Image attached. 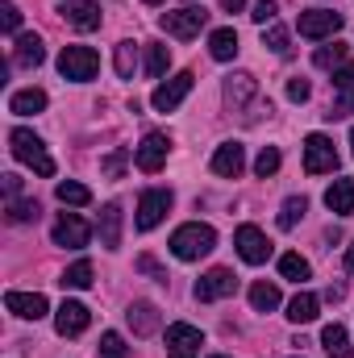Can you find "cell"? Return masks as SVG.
<instances>
[{
  "label": "cell",
  "instance_id": "obj_1",
  "mask_svg": "<svg viewBox=\"0 0 354 358\" xmlns=\"http://www.w3.org/2000/svg\"><path fill=\"white\" fill-rule=\"evenodd\" d=\"M213 246H217V229L200 225V221H187V225H179L176 234H171V255H176L179 263H196Z\"/></svg>",
  "mask_w": 354,
  "mask_h": 358
},
{
  "label": "cell",
  "instance_id": "obj_2",
  "mask_svg": "<svg viewBox=\"0 0 354 358\" xmlns=\"http://www.w3.org/2000/svg\"><path fill=\"white\" fill-rule=\"evenodd\" d=\"M8 146H13V159L17 163H25V167H34V176H42V179H50L55 176V159L46 155V142L34 134V129H13L8 134Z\"/></svg>",
  "mask_w": 354,
  "mask_h": 358
},
{
  "label": "cell",
  "instance_id": "obj_3",
  "mask_svg": "<svg viewBox=\"0 0 354 358\" xmlns=\"http://www.w3.org/2000/svg\"><path fill=\"white\" fill-rule=\"evenodd\" d=\"M225 104L234 108V113H242L246 121H259V80L250 76V71H238V76H229L225 80Z\"/></svg>",
  "mask_w": 354,
  "mask_h": 358
},
{
  "label": "cell",
  "instance_id": "obj_4",
  "mask_svg": "<svg viewBox=\"0 0 354 358\" xmlns=\"http://www.w3.org/2000/svg\"><path fill=\"white\" fill-rule=\"evenodd\" d=\"M59 71H63V80L88 84V80H96V71H100V55H96L92 46H63Z\"/></svg>",
  "mask_w": 354,
  "mask_h": 358
},
{
  "label": "cell",
  "instance_id": "obj_5",
  "mask_svg": "<svg viewBox=\"0 0 354 358\" xmlns=\"http://www.w3.org/2000/svg\"><path fill=\"white\" fill-rule=\"evenodd\" d=\"M342 25H346V17H342L338 8H309V13H300V21H296L300 38H313V42L334 38Z\"/></svg>",
  "mask_w": 354,
  "mask_h": 358
},
{
  "label": "cell",
  "instance_id": "obj_6",
  "mask_svg": "<svg viewBox=\"0 0 354 358\" xmlns=\"http://www.w3.org/2000/svg\"><path fill=\"white\" fill-rule=\"evenodd\" d=\"M304 171L309 176H325V171H338V150L325 134H309L304 138Z\"/></svg>",
  "mask_w": 354,
  "mask_h": 358
},
{
  "label": "cell",
  "instance_id": "obj_7",
  "mask_svg": "<svg viewBox=\"0 0 354 358\" xmlns=\"http://www.w3.org/2000/svg\"><path fill=\"white\" fill-rule=\"evenodd\" d=\"M204 21H208V13L204 8H196V4H183V8H176V13H163L159 17V25L171 34V38H196L200 29H204Z\"/></svg>",
  "mask_w": 354,
  "mask_h": 358
},
{
  "label": "cell",
  "instance_id": "obj_8",
  "mask_svg": "<svg viewBox=\"0 0 354 358\" xmlns=\"http://www.w3.org/2000/svg\"><path fill=\"white\" fill-rule=\"evenodd\" d=\"M234 292H238V275L229 267H213L208 275H200V283H196V300H200V304L225 300V296H234Z\"/></svg>",
  "mask_w": 354,
  "mask_h": 358
},
{
  "label": "cell",
  "instance_id": "obj_9",
  "mask_svg": "<svg viewBox=\"0 0 354 358\" xmlns=\"http://www.w3.org/2000/svg\"><path fill=\"white\" fill-rule=\"evenodd\" d=\"M171 213V192L167 187H150V192H142V200H138V229L146 234V229H155L163 217Z\"/></svg>",
  "mask_w": 354,
  "mask_h": 358
},
{
  "label": "cell",
  "instance_id": "obj_10",
  "mask_svg": "<svg viewBox=\"0 0 354 358\" xmlns=\"http://www.w3.org/2000/svg\"><path fill=\"white\" fill-rule=\"evenodd\" d=\"M50 238H55V246L84 250V246H88V238H92V229H88V221H84V217H76V213H59V221H55Z\"/></svg>",
  "mask_w": 354,
  "mask_h": 358
},
{
  "label": "cell",
  "instance_id": "obj_11",
  "mask_svg": "<svg viewBox=\"0 0 354 358\" xmlns=\"http://www.w3.org/2000/svg\"><path fill=\"white\" fill-rule=\"evenodd\" d=\"M200 346H204V334L187 321H176L167 325V355L171 358H200Z\"/></svg>",
  "mask_w": 354,
  "mask_h": 358
},
{
  "label": "cell",
  "instance_id": "obj_12",
  "mask_svg": "<svg viewBox=\"0 0 354 358\" xmlns=\"http://www.w3.org/2000/svg\"><path fill=\"white\" fill-rule=\"evenodd\" d=\"M192 84H196V76H192V71H179V76L163 80L159 88L150 92V104H155L159 113H171V108H179V104H183V96L192 92Z\"/></svg>",
  "mask_w": 354,
  "mask_h": 358
},
{
  "label": "cell",
  "instance_id": "obj_13",
  "mask_svg": "<svg viewBox=\"0 0 354 358\" xmlns=\"http://www.w3.org/2000/svg\"><path fill=\"white\" fill-rule=\"evenodd\" d=\"M167 150H171V138H167V134H146V138H142V146L134 150V163H138V171H146V176L163 171V163H167Z\"/></svg>",
  "mask_w": 354,
  "mask_h": 358
},
{
  "label": "cell",
  "instance_id": "obj_14",
  "mask_svg": "<svg viewBox=\"0 0 354 358\" xmlns=\"http://www.w3.org/2000/svg\"><path fill=\"white\" fill-rule=\"evenodd\" d=\"M234 246H238V255L250 263V267H259L271 259V242H267V234L259 225H238V234H234Z\"/></svg>",
  "mask_w": 354,
  "mask_h": 358
},
{
  "label": "cell",
  "instance_id": "obj_15",
  "mask_svg": "<svg viewBox=\"0 0 354 358\" xmlns=\"http://www.w3.org/2000/svg\"><path fill=\"white\" fill-rule=\"evenodd\" d=\"M88 325H92V313L80 304V300H63V304H59V313H55V329H59V338H80Z\"/></svg>",
  "mask_w": 354,
  "mask_h": 358
},
{
  "label": "cell",
  "instance_id": "obj_16",
  "mask_svg": "<svg viewBox=\"0 0 354 358\" xmlns=\"http://www.w3.org/2000/svg\"><path fill=\"white\" fill-rule=\"evenodd\" d=\"M242 167H246V146H242V142H221L217 155H213V176L238 179Z\"/></svg>",
  "mask_w": 354,
  "mask_h": 358
},
{
  "label": "cell",
  "instance_id": "obj_17",
  "mask_svg": "<svg viewBox=\"0 0 354 358\" xmlns=\"http://www.w3.org/2000/svg\"><path fill=\"white\" fill-rule=\"evenodd\" d=\"M4 308L21 321H38V317H46V296L42 292H8Z\"/></svg>",
  "mask_w": 354,
  "mask_h": 358
},
{
  "label": "cell",
  "instance_id": "obj_18",
  "mask_svg": "<svg viewBox=\"0 0 354 358\" xmlns=\"http://www.w3.org/2000/svg\"><path fill=\"white\" fill-rule=\"evenodd\" d=\"M63 17H67L80 34L100 29V4H96V0H67V4H63Z\"/></svg>",
  "mask_w": 354,
  "mask_h": 358
},
{
  "label": "cell",
  "instance_id": "obj_19",
  "mask_svg": "<svg viewBox=\"0 0 354 358\" xmlns=\"http://www.w3.org/2000/svg\"><path fill=\"white\" fill-rule=\"evenodd\" d=\"M125 321H129V329L138 334V338H150L159 325H163V317H159V308L155 304H146V300H138V304H129V313H125Z\"/></svg>",
  "mask_w": 354,
  "mask_h": 358
},
{
  "label": "cell",
  "instance_id": "obj_20",
  "mask_svg": "<svg viewBox=\"0 0 354 358\" xmlns=\"http://www.w3.org/2000/svg\"><path fill=\"white\" fill-rule=\"evenodd\" d=\"M42 59H46L42 38H38V34H21L17 46H13V63H17V67H38Z\"/></svg>",
  "mask_w": 354,
  "mask_h": 358
},
{
  "label": "cell",
  "instance_id": "obj_21",
  "mask_svg": "<svg viewBox=\"0 0 354 358\" xmlns=\"http://www.w3.org/2000/svg\"><path fill=\"white\" fill-rule=\"evenodd\" d=\"M100 246L104 250L121 246V204H104L100 208Z\"/></svg>",
  "mask_w": 354,
  "mask_h": 358
},
{
  "label": "cell",
  "instance_id": "obj_22",
  "mask_svg": "<svg viewBox=\"0 0 354 358\" xmlns=\"http://www.w3.org/2000/svg\"><path fill=\"white\" fill-rule=\"evenodd\" d=\"M325 204H330V213H338V217L354 213V179H334V183L325 187Z\"/></svg>",
  "mask_w": 354,
  "mask_h": 358
},
{
  "label": "cell",
  "instance_id": "obj_23",
  "mask_svg": "<svg viewBox=\"0 0 354 358\" xmlns=\"http://www.w3.org/2000/svg\"><path fill=\"white\" fill-rule=\"evenodd\" d=\"M42 108H46V92L42 88H21L8 96V113H17V117H34Z\"/></svg>",
  "mask_w": 354,
  "mask_h": 358
},
{
  "label": "cell",
  "instance_id": "obj_24",
  "mask_svg": "<svg viewBox=\"0 0 354 358\" xmlns=\"http://www.w3.org/2000/svg\"><path fill=\"white\" fill-rule=\"evenodd\" d=\"M321 346H325V355L330 358H354V346H351V334L334 321V325H325L321 329Z\"/></svg>",
  "mask_w": 354,
  "mask_h": 358
},
{
  "label": "cell",
  "instance_id": "obj_25",
  "mask_svg": "<svg viewBox=\"0 0 354 358\" xmlns=\"http://www.w3.org/2000/svg\"><path fill=\"white\" fill-rule=\"evenodd\" d=\"M317 308H321V300L313 292H296L292 304H288V321L292 325H309V321H317Z\"/></svg>",
  "mask_w": 354,
  "mask_h": 358
},
{
  "label": "cell",
  "instance_id": "obj_26",
  "mask_svg": "<svg viewBox=\"0 0 354 358\" xmlns=\"http://www.w3.org/2000/svg\"><path fill=\"white\" fill-rule=\"evenodd\" d=\"M208 55H213L217 63H229V59L238 55V34H234V29H213V34H208Z\"/></svg>",
  "mask_w": 354,
  "mask_h": 358
},
{
  "label": "cell",
  "instance_id": "obj_27",
  "mask_svg": "<svg viewBox=\"0 0 354 358\" xmlns=\"http://www.w3.org/2000/svg\"><path fill=\"white\" fill-rule=\"evenodd\" d=\"M167 67H171V50L159 46V42H146V76H150V80H163Z\"/></svg>",
  "mask_w": 354,
  "mask_h": 358
},
{
  "label": "cell",
  "instance_id": "obj_28",
  "mask_svg": "<svg viewBox=\"0 0 354 358\" xmlns=\"http://www.w3.org/2000/svg\"><path fill=\"white\" fill-rule=\"evenodd\" d=\"M250 304H255V313H271V308H279V287L275 283H250Z\"/></svg>",
  "mask_w": 354,
  "mask_h": 358
},
{
  "label": "cell",
  "instance_id": "obj_29",
  "mask_svg": "<svg viewBox=\"0 0 354 358\" xmlns=\"http://www.w3.org/2000/svg\"><path fill=\"white\" fill-rule=\"evenodd\" d=\"M63 287H76V292H84V287H92V263L88 259H80V263H71V267L63 271V279H59Z\"/></svg>",
  "mask_w": 354,
  "mask_h": 358
},
{
  "label": "cell",
  "instance_id": "obj_30",
  "mask_svg": "<svg viewBox=\"0 0 354 358\" xmlns=\"http://www.w3.org/2000/svg\"><path fill=\"white\" fill-rule=\"evenodd\" d=\"M42 217V204L38 200H8V221L13 225H29Z\"/></svg>",
  "mask_w": 354,
  "mask_h": 358
},
{
  "label": "cell",
  "instance_id": "obj_31",
  "mask_svg": "<svg viewBox=\"0 0 354 358\" xmlns=\"http://www.w3.org/2000/svg\"><path fill=\"white\" fill-rule=\"evenodd\" d=\"M309 213V200L304 196H288L283 208H279V229H296V221Z\"/></svg>",
  "mask_w": 354,
  "mask_h": 358
},
{
  "label": "cell",
  "instance_id": "obj_32",
  "mask_svg": "<svg viewBox=\"0 0 354 358\" xmlns=\"http://www.w3.org/2000/svg\"><path fill=\"white\" fill-rule=\"evenodd\" d=\"M55 196L63 200V204H71V208H80V204H88L92 192L84 187V183H76V179H63L59 187H55Z\"/></svg>",
  "mask_w": 354,
  "mask_h": 358
},
{
  "label": "cell",
  "instance_id": "obj_33",
  "mask_svg": "<svg viewBox=\"0 0 354 358\" xmlns=\"http://www.w3.org/2000/svg\"><path fill=\"white\" fill-rule=\"evenodd\" d=\"M279 275L292 279V283H304V279L313 275V267H309V259H300V255H283V259H279Z\"/></svg>",
  "mask_w": 354,
  "mask_h": 358
},
{
  "label": "cell",
  "instance_id": "obj_34",
  "mask_svg": "<svg viewBox=\"0 0 354 358\" xmlns=\"http://www.w3.org/2000/svg\"><path fill=\"white\" fill-rule=\"evenodd\" d=\"M134 67H138V46L134 42H117V76L134 80Z\"/></svg>",
  "mask_w": 354,
  "mask_h": 358
},
{
  "label": "cell",
  "instance_id": "obj_35",
  "mask_svg": "<svg viewBox=\"0 0 354 358\" xmlns=\"http://www.w3.org/2000/svg\"><path fill=\"white\" fill-rule=\"evenodd\" d=\"M313 63H317V67H334V71H338V67L346 63V46H342V42H334V46H321V50L313 55Z\"/></svg>",
  "mask_w": 354,
  "mask_h": 358
},
{
  "label": "cell",
  "instance_id": "obj_36",
  "mask_svg": "<svg viewBox=\"0 0 354 358\" xmlns=\"http://www.w3.org/2000/svg\"><path fill=\"white\" fill-rule=\"evenodd\" d=\"M100 358H129V346H125V338L121 334H100Z\"/></svg>",
  "mask_w": 354,
  "mask_h": 358
},
{
  "label": "cell",
  "instance_id": "obj_37",
  "mask_svg": "<svg viewBox=\"0 0 354 358\" xmlns=\"http://www.w3.org/2000/svg\"><path fill=\"white\" fill-rule=\"evenodd\" d=\"M279 163H283V159H279V150H275V146H263V150H259V159H255V176H259V179L275 176V171H279Z\"/></svg>",
  "mask_w": 354,
  "mask_h": 358
},
{
  "label": "cell",
  "instance_id": "obj_38",
  "mask_svg": "<svg viewBox=\"0 0 354 358\" xmlns=\"http://www.w3.org/2000/svg\"><path fill=\"white\" fill-rule=\"evenodd\" d=\"M288 42H292V38H288L283 25H271V29L263 34V46L271 50V55H288Z\"/></svg>",
  "mask_w": 354,
  "mask_h": 358
},
{
  "label": "cell",
  "instance_id": "obj_39",
  "mask_svg": "<svg viewBox=\"0 0 354 358\" xmlns=\"http://www.w3.org/2000/svg\"><path fill=\"white\" fill-rule=\"evenodd\" d=\"M0 21H4V34H17L21 13H17V4H13V0H0Z\"/></svg>",
  "mask_w": 354,
  "mask_h": 358
},
{
  "label": "cell",
  "instance_id": "obj_40",
  "mask_svg": "<svg viewBox=\"0 0 354 358\" xmlns=\"http://www.w3.org/2000/svg\"><path fill=\"white\" fill-rule=\"evenodd\" d=\"M250 17H255V21H259V25H271V21H275V17H279V8H275V0H259V4H255V13H250Z\"/></svg>",
  "mask_w": 354,
  "mask_h": 358
},
{
  "label": "cell",
  "instance_id": "obj_41",
  "mask_svg": "<svg viewBox=\"0 0 354 358\" xmlns=\"http://www.w3.org/2000/svg\"><path fill=\"white\" fill-rule=\"evenodd\" d=\"M351 113H354V88H351V92H342V96L334 100V108H330L325 117H351Z\"/></svg>",
  "mask_w": 354,
  "mask_h": 358
},
{
  "label": "cell",
  "instance_id": "obj_42",
  "mask_svg": "<svg viewBox=\"0 0 354 358\" xmlns=\"http://www.w3.org/2000/svg\"><path fill=\"white\" fill-rule=\"evenodd\" d=\"M125 163H129V150H113V155L104 159V171H108V176L117 179L121 171H125Z\"/></svg>",
  "mask_w": 354,
  "mask_h": 358
},
{
  "label": "cell",
  "instance_id": "obj_43",
  "mask_svg": "<svg viewBox=\"0 0 354 358\" xmlns=\"http://www.w3.org/2000/svg\"><path fill=\"white\" fill-rule=\"evenodd\" d=\"M138 271H142V275H150V279H159V283H167V271L159 267L150 255H142V259H138Z\"/></svg>",
  "mask_w": 354,
  "mask_h": 358
},
{
  "label": "cell",
  "instance_id": "obj_44",
  "mask_svg": "<svg viewBox=\"0 0 354 358\" xmlns=\"http://www.w3.org/2000/svg\"><path fill=\"white\" fill-rule=\"evenodd\" d=\"M334 88H342V92L354 88V63H342V67L334 71Z\"/></svg>",
  "mask_w": 354,
  "mask_h": 358
},
{
  "label": "cell",
  "instance_id": "obj_45",
  "mask_svg": "<svg viewBox=\"0 0 354 358\" xmlns=\"http://www.w3.org/2000/svg\"><path fill=\"white\" fill-rule=\"evenodd\" d=\"M288 100H296V104L309 100V80H292V84H288Z\"/></svg>",
  "mask_w": 354,
  "mask_h": 358
},
{
  "label": "cell",
  "instance_id": "obj_46",
  "mask_svg": "<svg viewBox=\"0 0 354 358\" xmlns=\"http://www.w3.org/2000/svg\"><path fill=\"white\" fill-rule=\"evenodd\" d=\"M17 192H21V176H4V196L17 200Z\"/></svg>",
  "mask_w": 354,
  "mask_h": 358
},
{
  "label": "cell",
  "instance_id": "obj_47",
  "mask_svg": "<svg viewBox=\"0 0 354 358\" xmlns=\"http://www.w3.org/2000/svg\"><path fill=\"white\" fill-rule=\"evenodd\" d=\"M221 8H225V13H242V8H246V0H221Z\"/></svg>",
  "mask_w": 354,
  "mask_h": 358
},
{
  "label": "cell",
  "instance_id": "obj_48",
  "mask_svg": "<svg viewBox=\"0 0 354 358\" xmlns=\"http://www.w3.org/2000/svg\"><path fill=\"white\" fill-rule=\"evenodd\" d=\"M346 271H354V242H351V250H346Z\"/></svg>",
  "mask_w": 354,
  "mask_h": 358
},
{
  "label": "cell",
  "instance_id": "obj_49",
  "mask_svg": "<svg viewBox=\"0 0 354 358\" xmlns=\"http://www.w3.org/2000/svg\"><path fill=\"white\" fill-rule=\"evenodd\" d=\"M142 4H159V0H142Z\"/></svg>",
  "mask_w": 354,
  "mask_h": 358
},
{
  "label": "cell",
  "instance_id": "obj_50",
  "mask_svg": "<svg viewBox=\"0 0 354 358\" xmlns=\"http://www.w3.org/2000/svg\"><path fill=\"white\" fill-rule=\"evenodd\" d=\"M213 358H229V355H213Z\"/></svg>",
  "mask_w": 354,
  "mask_h": 358
},
{
  "label": "cell",
  "instance_id": "obj_51",
  "mask_svg": "<svg viewBox=\"0 0 354 358\" xmlns=\"http://www.w3.org/2000/svg\"><path fill=\"white\" fill-rule=\"evenodd\" d=\"M351 146H354V129H351Z\"/></svg>",
  "mask_w": 354,
  "mask_h": 358
}]
</instances>
